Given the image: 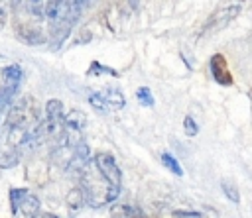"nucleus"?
<instances>
[{
  "label": "nucleus",
  "mask_w": 252,
  "mask_h": 218,
  "mask_svg": "<svg viewBox=\"0 0 252 218\" xmlns=\"http://www.w3.org/2000/svg\"><path fill=\"white\" fill-rule=\"evenodd\" d=\"M45 118L47 120H63V102L57 100V98H51L47 100L45 104Z\"/></svg>",
  "instance_id": "11"
},
{
  "label": "nucleus",
  "mask_w": 252,
  "mask_h": 218,
  "mask_svg": "<svg viewBox=\"0 0 252 218\" xmlns=\"http://www.w3.org/2000/svg\"><path fill=\"white\" fill-rule=\"evenodd\" d=\"M136 98H138V102H140L142 106H146V108H152V106H154V94H152V90H150L148 86H140V88L136 90Z\"/></svg>",
  "instance_id": "15"
},
{
  "label": "nucleus",
  "mask_w": 252,
  "mask_h": 218,
  "mask_svg": "<svg viewBox=\"0 0 252 218\" xmlns=\"http://www.w3.org/2000/svg\"><path fill=\"white\" fill-rule=\"evenodd\" d=\"M209 69H211V75L215 79V82L222 84V86H232L234 84V79H232V73L228 69V63H226V57L222 53H215L209 61Z\"/></svg>",
  "instance_id": "4"
},
{
  "label": "nucleus",
  "mask_w": 252,
  "mask_h": 218,
  "mask_svg": "<svg viewBox=\"0 0 252 218\" xmlns=\"http://www.w3.org/2000/svg\"><path fill=\"white\" fill-rule=\"evenodd\" d=\"M112 218H132V208L122 206L120 210H116V212L112 214Z\"/></svg>",
  "instance_id": "21"
},
{
  "label": "nucleus",
  "mask_w": 252,
  "mask_h": 218,
  "mask_svg": "<svg viewBox=\"0 0 252 218\" xmlns=\"http://www.w3.org/2000/svg\"><path fill=\"white\" fill-rule=\"evenodd\" d=\"M6 4H4V0H0V31L4 29V26H6Z\"/></svg>",
  "instance_id": "22"
},
{
  "label": "nucleus",
  "mask_w": 252,
  "mask_h": 218,
  "mask_svg": "<svg viewBox=\"0 0 252 218\" xmlns=\"http://www.w3.org/2000/svg\"><path fill=\"white\" fill-rule=\"evenodd\" d=\"M161 163H163V167H165L169 173H173V175H177V177H181V175H183V169H181L179 161H177L171 153L163 151V153H161Z\"/></svg>",
  "instance_id": "12"
},
{
  "label": "nucleus",
  "mask_w": 252,
  "mask_h": 218,
  "mask_svg": "<svg viewBox=\"0 0 252 218\" xmlns=\"http://www.w3.org/2000/svg\"><path fill=\"white\" fill-rule=\"evenodd\" d=\"M94 163H96V169L100 173V177L110 183V185H116L120 187L122 185V173H120V167L114 159V155L106 153V151H98L94 155Z\"/></svg>",
  "instance_id": "2"
},
{
  "label": "nucleus",
  "mask_w": 252,
  "mask_h": 218,
  "mask_svg": "<svg viewBox=\"0 0 252 218\" xmlns=\"http://www.w3.org/2000/svg\"><path fill=\"white\" fill-rule=\"evenodd\" d=\"M89 157H91L89 145H87L85 141H79V143L73 147V157H71V161H69V165H67L65 169H67L69 173H77V171H81V169L87 165Z\"/></svg>",
  "instance_id": "5"
},
{
  "label": "nucleus",
  "mask_w": 252,
  "mask_h": 218,
  "mask_svg": "<svg viewBox=\"0 0 252 218\" xmlns=\"http://www.w3.org/2000/svg\"><path fill=\"white\" fill-rule=\"evenodd\" d=\"M8 104H10V98L4 96V94H0V122H2V118H4V112H6Z\"/></svg>",
  "instance_id": "23"
},
{
  "label": "nucleus",
  "mask_w": 252,
  "mask_h": 218,
  "mask_svg": "<svg viewBox=\"0 0 252 218\" xmlns=\"http://www.w3.org/2000/svg\"><path fill=\"white\" fill-rule=\"evenodd\" d=\"M8 2H10V6H12L14 10H16V8L20 6V2H22V0H8Z\"/></svg>",
  "instance_id": "25"
},
{
  "label": "nucleus",
  "mask_w": 252,
  "mask_h": 218,
  "mask_svg": "<svg viewBox=\"0 0 252 218\" xmlns=\"http://www.w3.org/2000/svg\"><path fill=\"white\" fill-rule=\"evenodd\" d=\"M33 218H59L57 214H51V212H37Z\"/></svg>",
  "instance_id": "24"
},
{
  "label": "nucleus",
  "mask_w": 252,
  "mask_h": 218,
  "mask_svg": "<svg viewBox=\"0 0 252 218\" xmlns=\"http://www.w3.org/2000/svg\"><path fill=\"white\" fill-rule=\"evenodd\" d=\"M16 35H18L24 43H30V45H39V43L45 41V35L41 33V29L30 27V26H18V27H16Z\"/></svg>",
  "instance_id": "6"
},
{
  "label": "nucleus",
  "mask_w": 252,
  "mask_h": 218,
  "mask_svg": "<svg viewBox=\"0 0 252 218\" xmlns=\"http://www.w3.org/2000/svg\"><path fill=\"white\" fill-rule=\"evenodd\" d=\"M20 163V153L16 147H10V149H4L0 151V169H12Z\"/></svg>",
  "instance_id": "10"
},
{
  "label": "nucleus",
  "mask_w": 252,
  "mask_h": 218,
  "mask_svg": "<svg viewBox=\"0 0 252 218\" xmlns=\"http://www.w3.org/2000/svg\"><path fill=\"white\" fill-rule=\"evenodd\" d=\"M22 77H24V73H22V67H20L18 63L4 67V69H2V86H0V94L8 96V98L12 100L14 94H16V90H18V86H20V82H22Z\"/></svg>",
  "instance_id": "3"
},
{
  "label": "nucleus",
  "mask_w": 252,
  "mask_h": 218,
  "mask_svg": "<svg viewBox=\"0 0 252 218\" xmlns=\"http://www.w3.org/2000/svg\"><path fill=\"white\" fill-rule=\"evenodd\" d=\"M26 8L33 18H45V0H26Z\"/></svg>",
  "instance_id": "13"
},
{
  "label": "nucleus",
  "mask_w": 252,
  "mask_h": 218,
  "mask_svg": "<svg viewBox=\"0 0 252 218\" xmlns=\"http://www.w3.org/2000/svg\"><path fill=\"white\" fill-rule=\"evenodd\" d=\"M28 192H30V191L24 189V187H20V189H12V191H10V204H12V212H14V214L18 212V206H20L22 198H24Z\"/></svg>",
  "instance_id": "16"
},
{
  "label": "nucleus",
  "mask_w": 252,
  "mask_h": 218,
  "mask_svg": "<svg viewBox=\"0 0 252 218\" xmlns=\"http://www.w3.org/2000/svg\"><path fill=\"white\" fill-rule=\"evenodd\" d=\"M87 73H89V75H100V73H106V75L118 77V71H114V69H110V67H104V65H102V63H98V61H93Z\"/></svg>",
  "instance_id": "17"
},
{
  "label": "nucleus",
  "mask_w": 252,
  "mask_h": 218,
  "mask_svg": "<svg viewBox=\"0 0 252 218\" xmlns=\"http://www.w3.org/2000/svg\"><path fill=\"white\" fill-rule=\"evenodd\" d=\"M175 218H201V212H191V210H175Z\"/></svg>",
  "instance_id": "20"
},
{
  "label": "nucleus",
  "mask_w": 252,
  "mask_h": 218,
  "mask_svg": "<svg viewBox=\"0 0 252 218\" xmlns=\"http://www.w3.org/2000/svg\"><path fill=\"white\" fill-rule=\"evenodd\" d=\"M240 14V6L238 4H230V6H222L217 12H213L209 16V20L203 24L201 33L199 35H209V33H217L222 27H226L232 20H236V16Z\"/></svg>",
  "instance_id": "1"
},
{
  "label": "nucleus",
  "mask_w": 252,
  "mask_h": 218,
  "mask_svg": "<svg viewBox=\"0 0 252 218\" xmlns=\"http://www.w3.org/2000/svg\"><path fill=\"white\" fill-rule=\"evenodd\" d=\"M220 189H222L224 196H226L232 204H238V202H240V192H238V189H236L234 183H230V181H222V183H220Z\"/></svg>",
  "instance_id": "14"
},
{
  "label": "nucleus",
  "mask_w": 252,
  "mask_h": 218,
  "mask_svg": "<svg viewBox=\"0 0 252 218\" xmlns=\"http://www.w3.org/2000/svg\"><path fill=\"white\" fill-rule=\"evenodd\" d=\"M89 104L94 106L96 110H106V102H104V96L100 92H91L89 94Z\"/></svg>",
  "instance_id": "19"
},
{
  "label": "nucleus",
  "mask_w": 252,
  "mask_h": 218,
  "mask_svg": "<svg viewBox=\"0 0 252 218\" xmlns=\"http://www.w3.org/2000/svg\"><path fill=\"white\" fill-rule=\"evenodd\" d=\"M102 96H104L106 108H110V110H120V108H124V104H126V100H124V96H122L120 90L110 88V90H106Z\"/></svg>",
  "instance_id": "9"
},
{
  "label": "nucleus",
  "mask_w": 252,
  "mask_h": 218,
  "mask_svg": "<svg viewBox=\"0 0 252 218\" xmlns=\"http://www.w3.org/2000/svg\"><path fill=\"white\" fill-rule=\"evenodd\" d=\"M85 200H87V192H85L83 187H75V189H71V191L67 192V196H65V202H67L69 208H73V210L81 208Z\"/></svg>",
  "instance_id": "8"
},
{
  "label": "nucleus",
  "mask_w": 252,
  "mask_h": 218,
  "mask_svg": "<svg viewBox=\"0 0 252 218\" xmlns=\"http://www.w3.org/2000/svg\"><path fill=\"white\" fill-rule=\"evenodd\" d=\"M183 132H185V136H189V137H195V136L199 134V126H197V122H195L191 116H185V118H183Z\"/></svg>",
  "instance_id": "18"
},
{
  "label": "nucleus",
  "mask_w": 252,
  "mask_h": 218,
  "mask_svg": "<svg viewBox=\"0 0 252 218\" xmlns=\"http://www.w3.org/2000/svg\"><path fill=\"white\" fill-rule=\"evenodd\" d=\"M39 198L35 196V194H32V192H28L24 198H22V202H20V206H18V210L24 214V216H28V218H33L37 212H39Z\"/></svg>",
  "instance_id": "7"
}]
</instances>
